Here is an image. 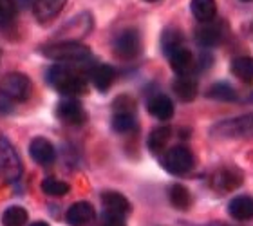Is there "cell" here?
Wrapping results in <instances>:
<instances>
[{"instance_id":"1","label":"cell","mask_w":253,"mask_h":226,"mask_svg":"<svg viewBox=\"0 0 253 226\" xmlns=\"http://www.w3.org/2000/svg\"><path fill=\"white\" fill-rule=\"evenodd\" d=\"M47 82L54 90L67 98H80L87 94L89 82L85 74L73 67V63H58L47 71Z\"/></svg>"},{"instance_id":"2","label":"cell","mask_w":253,"mask_h":226,"mask_svg":"<svg viewBox=\"0 0 253 226\" xmlns=\"http://www.w3.org/2000/svg\"><path fill=\"white\" fill-rule=\"evenodd\" d=\"M40 53L49 60H56L62 63H84L92 56L90 49L78 40H63V42L49 44L40 49Z\"/></svg>"},{"instance_id":"3","label":"cell","mask_w":253,"mask_h":226,"mask_svg":"<svg viewBox=\"0 0 253 226\" xmlns=\"http://www.w3.org/2000/svg\"><path fill=\"white\" fill-rule=\"evenodd\" d=\"M22 172L24 165L15 145L7 139V136L0 134V184L16 183L22 178Z\"/></svg>"},{"instance_id":"4","label":"cell","mask_w":253,"mask_h":226,"mask_svg":"<svg viewBox=\"0 0 253 226\" xmlns=\"http://www.w3.org/2000/svg\"><path fill=\"white\" fill-rule=\"evenodd\" d=\"M33 84L26 74L9 73L0 78V96L7 101H26L31 96Z\"/></svg>"},{"instance_id":"5","label":"cell","mask_w":253,"mask_h":226,"mask_svg":"<svg viewBox=\"0 0 253 226\" xmlns=\"http://www.w3.org/2000/svg\"><path fill=\"white\" fill-rule=\"evenodd\" d=\"M213 137L221 139H237V137H253V114H244L232 120L217 123L210 131Z\"/></svg>"},{"instance_id":"6","label":"cell","mask_w":253,"mask_h":226,"mask_svg":"<svg viewBox=\"0 0 253 226\" xmlns=\"http://www.w3.org/2000/svg\"><path fill=\"white\" fill-rule=\"evenodd\" d=\"M161 165L167 172L174 174V176H185L190 170L194 169L195 158L194 152L190 150L185 145H177V147H172L170 150H167L161 159Z\"/></svg>"},{"instance_id":"7","label":"cell","mask_w":253,"mask_h":226,"mask_svg":"<svg viewBox=\"0 0 253 226\" xmlns=\"http://www.w3.org/2000/svg\"><path fill=\"white\" fill-rule=\"evenodd\" d=\"M112 49H114V54L120 60H134L141 53V37H139V33L136 29H132V27L123 29L114 38Z\"/></svg>"},{"instance_id":"8","label":"cell","mask_w":253,"mask_h":226,"mask_svg":"<svg viewBox=\"0 0 253 226\" xmlns=\"http://www.w3.org/2000/svg\"><path fill=\"white\" fill-rule=\"evenodd\" d=\"M56 118L65 125L78 127L87 121V111L82 105V101H78V98H67L56 105Z\"/></svg>"},{"instance_id":"9","label":"cell","mask_w":253,"mask_h":226,"mask_svg":"<svg viewBox=\"0 0 253 226\" xmlns=\"http://www.w3.org/2000/svg\"><path fill=\"white\" fill-rule=\"evenodd\" d=\"M241 184H243V172L233 167L219 169L211 176V186L219 192H233Z\"/></svg>"},{"instance_id":"10","label":"cell","mask_w":253,"mask_h":226,"mask_svg":"<svg viewBox=\"0 0 253 226\" xmlns=\"http://www.w3.org/2000/svg\"><path fill=\"white\" fill-rule=\"evenodd\" d=\"M65 221L69 226H90L96 221V210L94 206L87 201H78L74 205L69 206L65 214Z\"/></svg>"},{"instance_id":"11","label":"cell","mask_w":253,"mask_h":226,"mask_svg":"<svg viewBox=\"0 0 253 226\" xmlns=\"http://www.w3.org/2000/svg\"><path fill=\"white\" fill-rule=\"evenodd\" d=\"M29 156L33 158L35 163L47 167V165H53V161L56 159V150H54V145L49 139L38 136L29 143Z\"/></svg>"},{"instance_id":"12","label":"cell","mask_w":253,"mask_h":226,"mask_svg":"<svg viewBox=\"0 0 253 226\" xmlns=\"http://www.w3.org/2000/svg\"><path fill=\"white\" fill-rule=\"evenodd\" d=\"M222 35H224L222 24L211 20V22L203 24V26L195 31V40H197V44H199L201 47H215V45L221 44Z\"/></svg>"},{"instance_id":"13","label":"cell","mask_w":253,"mask_h":226,"mask_svg":"<svg viewBox=\"0 0 253 226\" xmlns=\"http://www.w3.org/2000/svg\"><path fill=\"white\" fill-rule=\"evenodd\" d=\"M147 111L150 116H154L156 120L161 121H169L172 116H174V101L170 100L169 96L165 94H156L152 98H148L147 101Z\"/></svg>"},{"instance_id":"14","label":"cell","mask_w":253,"mask_h":226,"mask_svg":"<svg viewBox=\"0 0 253 226\" xmlns=\"http://www.w3.org/2000/svg\"><path fill=\"white\" fill-rule=\"evenodd\" d=\"M90 82L100 92H107L111 89L114 80H116V69L112 65H107V63H101V65H96L94 69H90Z\"/></svg>"},{"instance_id":"15","label":"cell","mask_w":253,"mask_h":226,"mask_svg":"<svg viewBox=\"0 0 253 226\" xmlns=\"http://www.w3.org/2000/svg\"><path fill=\"white\" fill-rule=\"evenodd\" d=\"M101 203H103V210L112 212V214H120V216H128L132 210L130 201L125 195L114 190H107L101 194Z\"/></svg>"},{"instance_id":"16","label":"cell","mask_w":253,"mask_h":226,"mask_svg":"<svg viewBox=\"0 0 253 226\" xmlns=\"http://www.w3.org/2000/svg\"><path fill=\"white\" fill-rule=\"evenodd\" d=\"M67 0H35V15L37 20L45 24L60 15V11L65 7Z\"/></svg>"},{"instance_id":"17","label":"cell","mask_w":253,"mask_h":226,"mask_svg":"<svg viewBox=\"0 0 253 226\" xmlns=\"http://www.w3.org/2000/svg\"><path fill=\"white\" fill-rule=\"evenodd\" d=\"M172 89H174L175 96L179 98L181 101H192L197 96V82L192 74H181L177 78L174 80V84H172Z\"/></svg>"},{"instance_id":"18","label":"cell","mask_w":253,"mask_h":226,"mask_svg":"<svg viewBox=\"0 0 253 226\" xmlns=\"http://www.w3.org/2000/svg\"><path fill=\"white\" fill-rule=\"evenodd\" d=\"M228 214L237 221H250L253 219V197L252 195H239L230 201Z\"/></svg>"},{"instance_id":"19","label":"cell","mask_w":253,"mask_h":226,"mask_svg":"<svg viewBox=\"0 0 253 226\" xmlns=\"http://www.w3.org/2000/svg\"><path fill=\"white\" fill-rule=\"evenodd\" d=\"M169 60H170V67L174 69V73H177V76H181V74H190L195 65L194 54L186 47L177 49L175 53L170 54Z\"/></svg>"},{"instance_id":"20","label":"cell","mask_w":253,"mask_h":226,"mask_svg":"<svg viewBox=\"0 0 253 226\" xmlns=\"http://www.w3.org/2000/svg\"><path fill=\"white\" fill-rule=\"evenodd\" d=\"M190 9H192V15H194L195 20L201 22V24L215 20V15H217L215 0H192L190 2Z\"/></svg>"},{"instance_id":"21","label":"cell","mask_w":253,"mask_h":226,"mask_svg":"<svg viewBox=\"0 0 253 226\" xmlns=\"http://www.w3.org/2000/svg\"><path fill=\"white\" fill-rule=\"evenodd\" d=\"M172 136V131H170L169 127H156L150 134H148V139H147V145H148V150L156 156L165 152V148L169 145V139Z\"/></svg>"},{"instance_id":"22","label":"cell","mask_w":253,"mask_h":226,"mask_svg":"<svg viewBox=\"0 0 253 226\" xmlns=\"http://www.w3.org/2000/svg\"><path fill=\"white\" fill-rule=\"evenodd\" d=\"M169 199L175 210L185 212L192 206V194L185 184H172L169 190Z\"/></svg>"},{"instance_id":"23","label":"cell","mask_w":253,"mask_h":226,"mask_svg":"<svg viewBox=\"0 0 253 226\" xmlns=\"http://www.w3.org/2000/svg\"><path fill=\"white\" fill-rule=\"evenodd\" d=\"M232 73L244 84H253V58L252 56H237L232 60Z\"/></svg>"},{"instance_id":"24","label":"cell","mask_w":253,"mask_h":226,"mask_svg":"<svg viewBox=\"0 0 253 226\" xmlns=\"http://www.w3.org/2000/svg\"><path fill=\"white\" fill-rule=\"evenodd\" d=\"M185 47L183 45V35H181L175 27H167L161 35V49L167 56H170L172 53H175L177 49Z\"/></svg>"},{"instance_id":"25","label":"cell","mask_w":253,"mask_h":226,"mask_svg":"<svg viewBox=\"0 0 253 226\" xmlns=\"http://www.w3.org/2000/svg\"><path fill=\"white\" fill-rule=\"evenodd\" d=\"M137 127L134 112H114L112 116V131L118 134H128Z\"/></svg>"},{"instance_id":"26","label":"cell","mask_w":253,"mask_h":226,"mask_svg":"<svg viewBox=\"0 0 253 226\" xmlns=\"http://www.w3.org/2000/svg\"><path fill=\"white\" fill-rule=\"evenodd\" d=\"M206 96L211 98V100H217V101H235L237 100V92H235V89H233L230 84H226V82H217V84H213L210 89H208Z\"/></svg>"},{"instance_id":"27","label":"cell","mask_w":253,"mask_h":226,"mask_svg":"<svg viewBox=\"0 0 253 226\" xmlns=\"http://www.w3.org/2000/svg\"><path fill=\"white\" fill-rule=\"evenodd\" d=\"M27 217H29V214L24 206H9L2 214V226H26Z\"/></svg>"},{"instance_id":"28","label":"cell","mask_w":253,"mask_h":226,"mask_svg":"<svg viewBox=\"0 0 253 226\" xmlns=\"http://www.w3.org/2000/svg\"><path fill=\"white\" fill-rule=\"evenodd\" d=\"M40 188H42V192L45 195H51V197H62V195L69 194L71 186H69V183L60 181V179H56V178H45L42 181V184H40Z\"/></svg>"},{"instance_id":"29","label":"cell","mask_w":253,"mask_h":226,"mask_svg":"<svg viewBox=\"0 0 253 226\" xmlns=\"http://www.w3.org/2000/svg\"><path fill=\"white\" fill-rule=\"evenodd\" d=\"M16 15V0H0V26L9 24Z\"/></svg>"},{"instance_id":"30","label":"cell","mask_w":253,"mask_h":226,"mask_svg":"<svg viewBox=\"0 0 253 226\" xmlns=\"http://www.w3.org/2000/svg\"><path fill=\"white\" fill-rule=\"evenodd\" d=\"M112 111L114 112H136V101L128 94L118 96L114 103H112Z\"/></svg>"},{"instance_id":"31","label":"cell","mask_w":253,"mask_h":226,"mask_svg":"<svg viewBox=\"0 0 253 226\" xmlns=\"http://www.w3.org/2000/svg\"><path fill=\"white\" fill-rule=\"evenodd\" d=\"M100 226H126L125 216H120V214H112V212L103 210V217H101Z\"/></svg>"},{"instance_id":"32","label":"cell","mask_w":253,"mask_h":226,"mask_svg":"<svg viewBox=\"0 0 253 226\" xmlns=\"http://www.w3.org/2000/svg\"><path fill=\"white\" fill-rule=\"evenodd\" d=\"M31 226H49L47 223H43V221H37V223H33Z\"/></svg>"},{"instance_id":"33","label":"cell","mask_w":253,"mask_h":226,"mask_svg":"<svg viewBox=\"0 0 253 226\" xmlns=\"http://www.w3.org/2000/svg\"><path fill=\"white\" fill-rule=\"evenodd\" d=\"M241 2H253V0H241Z\"/></svg>"},{"instance_id":"34","label":"cell","mask_w":253,"mask_h":226,"mask_svg":"<svg viewBox=\"0 0 253 226\" xmlns=\"http://www.w3.org/2000/svg\"><path fill=\"white\" fill-rule=\"evenodd\" d=\"M147 2H158V0H147Z\"/></svg>"},{"instance_id":"35","label":"cell","mask_w":253,"mask_h":226,"mask_svg":"<svg viewBox=\"0 0 253 226\" xmlns=\"http://www.w3.org/2000/svg\"><path fill=\"white\" fill-rule=\"evenodd\" d=\"M252 27H253V24H252Z\"/></svg>"}]
</instances>
